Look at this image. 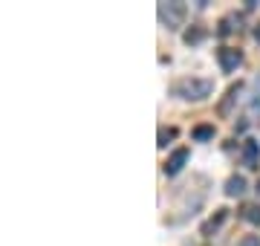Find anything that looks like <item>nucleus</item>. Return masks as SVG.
I'll return each instance as SVG.
<instances>
[{"label": "nucleus", "instance_id": "obj_1", "mask_svg": "<svg viewBox=\"0 0 260 246\" xmlns=\"http://www.w3.org/2000/svg\"><path fill=\"white\" fill-rule=\"evenodd\" d=\"M214 93V81L211 78H179L174 84V96L185 99V102H203Z\"/></svg>", "mask_w": 260, "mask_h": 246}, {"label": "nucleus", "instance_id": "obj_2", "mask_svg": "<svg viewBox=\"0 0 260 246\" xmlns=\"http://www.w3.org/2000/svg\"><path fill=\"white\" fill-rule=\"evenodd\" d=\"M185 15H188V6L179 3V0H165L159 3V23L171 32H177L182 23H185Z\"/></svg>", "mask_w": 260, "mask_h": 246}, {"label": "nucleus", "instance_id": "obj_3", "mask_svg": "<svg viewBox=\"0 0 260 246\" xmlns=\"http://www.w3.org/2000/svg\"><path fill=\"white\" fill-rule=\"evenodd\" d=\"M217 61L223 67V73H234V70L243 64V52L234 49V47H220L217 49Z\"/></svg>", "mask_w": 260, "mask_h": 246}, {"label": "nucleus", "instance_id": "obj_4", "mask_svg": "<svg viewBox=\"0 0 260 246\" xmlns=\"http://www.w3.org/2000/svg\"><path fill=\"white\" fill-rule=\"evenodd\" d=\"M188 157H191V151H188V148H177V151L171 153V157H168V162H165V174H168V177H177L179 171L185 168Z\"/></svg>", "mask_w": 260, "mask_h": 246}, {"label": "nucleus", "instance_id": "obj_5", "mask_svg": "<svg viewBox=\"0 0 260 246\" xmlns=\"http://www.w3.org/2000/svg\"><path fill=\"white\" fill-rule=\"evenodd\" d=\"M243 165L246 168H260V142L257 139H246L243 142Z\"/></svg>", "mask_w": 260, "mask_h": 246}, {"label": "nucleus", "instance_id": "obj_6", "mask_svg": "<svg viewBox=\"0 0 260 246\" xmlns=\"http://www.w3.org/2000/svg\"><path fill=\"white\" fill-rule=\"evenodd\" d=\"M225 218H229V208H217L211 218H208V220L203 223V235H205V237H211L214 232H217V229H220V226L225 223Z\"/></svg>", "mask_w": 260, "mask_h": 246}, {"label": "nucleus", "instance_id": "obj_7", "mask_svg": "<svg viewBox=\"0 0 260 246\" xmlns=\"http://www.w3.org/2000/svg\"><path fill=\"white\" fill-rule=\"evenodd\" d=\"M240 93H243V84H240V81L229 87V90H225V99L220 102V107H217V113H220V116H229V113H232V104L237 102V96H240Z\"/></svg>", "mask_w": 260, "mask_h": 246}, {"label": "nucleus", "instance_id": "obj_8", "mask_svg": "<svg viewBox=\"0 0 260 246\" xmlns=\"http://www.w3.org/2000/svg\"><path fill=\"white\" fill-rule=\"evenodd\" d=\"M240 23H243L240 15H225V18L220 20V26H217V35L225 38V35H232V32H240Z\"/></svg>", "mask_w": 260, "mask_h": 246}, {"label": "nucleus", "instance_id": "obj_9", "mask_svg": "<svg viewBox=\"0 0 260 246\" xmlns=\"http://www.w3.org/2000/svg\"><path fill=\"white\" fill-rule=\"evenodd\" d=\"M243 191H246V177L234 174V177L225 180V197H240Z\"/></svg>", "mask_w": 260, "mask_h": 246}, {"label": "nucleus", "instance_id": "obj_10", "mask_svg": "<svg viewBox=\"0 0 260 246\" xmlns=\"http://www.w3.org/2000/svg\"><path fill=\"white\" fill-rule=\"evenodd\" d=\"M240 214L246 223H251V226H260V203H246V206L240 208Z\"/></svg>", "mask_w": 260, "mask_h": 246}, {"label": "nucleus", "instance_id": "obj_11", "mask_svg": "<svg viewBox=\"0 0 260 246\" xmlns=\"http://www.w3.org/2000/svg\"><path fill=\"white\" fill-rule=\"evenodd\" d=\"M182 41H185L188 47H197V44H203V41H205V29H203V26H191L185 35H182Z\"/></svg>", "mask_w": 260, "mask_h": 246}, {"label": "nucleus", "instance_id": "obj_12", "mask_svg": "<svg viewBox=\"0 0 260 246\" xmlns=\"http://www.w3.org/2000/svg\"><path fill=\"white\" fill-rule=\"evenodd\" d=\"M249 113L257 119L260 116V76L254 78V93H251V102H249Z\"/></svg>", "mask_w": 260, "mask_h": 246}, {"label": "nucleus", "instance_id": "obj_13", "mask_svg": "<svg viewBox=\"0 0 260 246\" xmlns=\"http://www.w3.org/2000/svg\"><path fill=\"white\" fill-rule=\"evenodd\" d=\"M194 139L197 142H208V139H214V125H197L194 128Z\"/></svg>", "mask_w": 260, "mask_h": 246}, {"label": "nucleus", "instance_id": "obj_14", "mask_svg": "<svg viewBox=\"0 0 260 246\" xmlns=\"http://www.w3.org/2000/svg\"><path fill=\"white\" fill-rule=\"evenodd\" d=\"M174 136H177V131H174V128H159V148H168V142H171V139H174Z\"/></svg>", "mask_w": 260, "mask_h": 246}, {"label": "nucleus", "instance_id": "obj_15", "mask_svg": "<svg viewBox=\"0 0 260 246\" xmlns=\"http://www.w3.org/2000/svg\"><path fill=\"white\" fill-rule=\"evenodd\" d=\"M237 246H260V235H246L240 237V243Z\"/></svg>", "mask_w": 260, "mask_h": 246}, {"label": "nucleus", "instance_id": "obj_16", "mask_svg": "<svg viewBox=\"0 0 260 246\" xmlns=\"http://www.w3.org/2000/svg\"><path fill=\"white\" fill-rule=\"evenodd\" d=\"M246 128H249V122H237V125H234V131H237V133H243Z\"/></svg>", "mask_w": 260, "mask_h": 246}, {"label": "nucleus", "instance_id": "obj_17", "mask_svg": "<svg viewBox=\"0 0 260 246\" xmlns=\"http://www.w3.org/2000/svg\"><path fill=\"white\" fill-rule=\"evenodd\" d=\"M254 41H257V44H260V23H257V26H254Z\"/></svg>", "mask_w": 260, "mask_h": 246}, {"label": "nucleus", "instance_id": "obj_18", "mask_svg": "<svg viewBox=\"0 0 260 246\" xmlns=\"http://www.w3.org/2000/svg\"><path fill=\"white\" fill-rule=\"evenodd\" d=\"M257 194H260V180H257Z\"/></svg>", "mask_w": 260, "mask_h": 246}]
</instances>
